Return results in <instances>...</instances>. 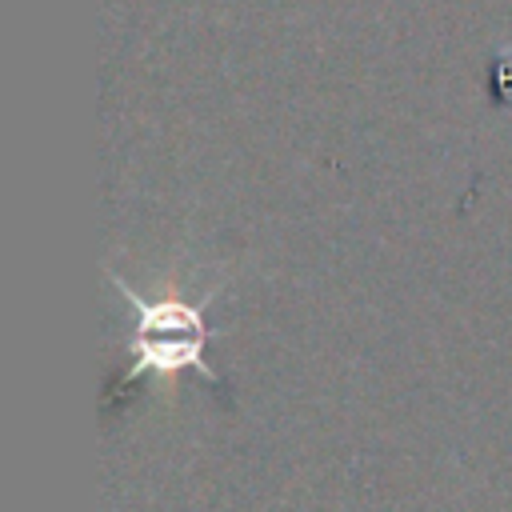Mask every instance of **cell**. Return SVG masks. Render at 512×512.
Instances as JSON below:
<instances>
[{
  "mask_svg": "<svg viewBox=\"0 0 512 512\" xmlns=\"http://www.w3.org/2000/svg\"><path fill=\"white\" fill-rule=\"evenodd\" d=\"M120 292L128 296V304H136V316H140V368H160V372L196 368L212 380V368L200 360V344H204L200 308L172 304V300L144 304L136 300V292H128V284H120Z\"/></svg>",
  "mask_w": 512,
  "mask_h": 512,
  "instance_id": "obj_1",
  "label": "cell"
}]
</instances>
